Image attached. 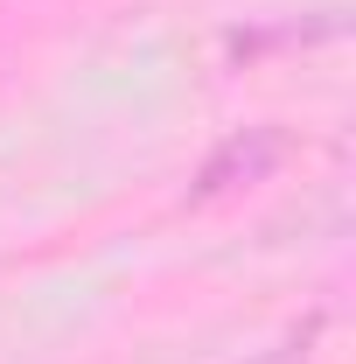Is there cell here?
<instances>
[{"label":"cell","mask_w":356,"mask_h":364,"mask_svg":"<svg viewBox=\"0 0 356 364\" xmlns=\"http://www.w3.org/2000/svg\"><path fill=\"white\" fill-rule=\"evenodd\" d=\"M279 161H287V134H279V127H238V134H223L217 147H210V161L196 168L189 203H217L230 189H252V182H266Z\"/></svg>","instance_id":"cell-1"}]
</instances>
